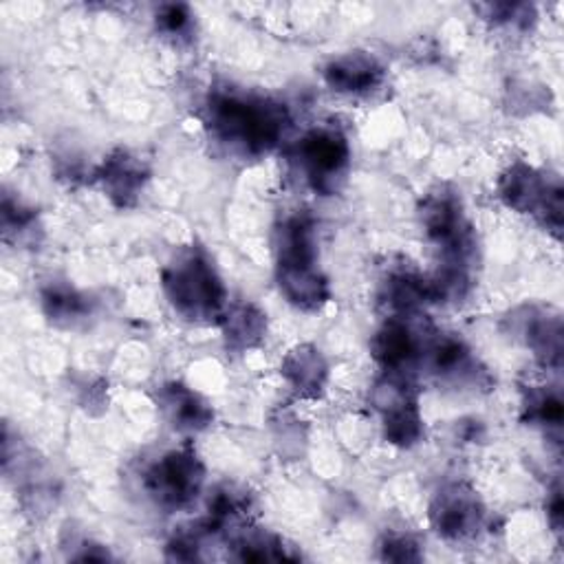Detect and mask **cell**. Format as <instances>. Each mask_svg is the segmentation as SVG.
Segmentation results:
<instances>
[{
    "instance_id": "6da1fadb",
    "label": "cell",
    "mask_w": 564,
    "mask_h": 564,
    "mask_svg": "<svg viewBox=\"0 0 564 564\" xmlns=\"http://www.w3.org/2000/svg\"><path fill=\"white\" fill-rule=\"evenodd\" d=\"M212 124L225 141L246 150L272 146L283 130V113L265 102L223 96L212 104Z\"/></svg>"
},
{
    "instance_id": "7a4b0ae2",
    "label": "cell",
    "mask_w": 564,
    "mask_h": 564,
    "mask_svg": "<svg viewBox=\"0 0 564 564\" xmlns=\"http://www.w3.org/2000/svg\"><path fill=\"white\" fill-rule=\"evenodd\" d=\"M166 289L175 306L192 317L214 315L223 304V287L214 270L199 256H190L166 274Z\"/></svg>"
},
{
    "instance_id": "3957f363",
    "label": "cell",
    "mask_w": 564,
    "mask_h": 564,
    "mask_svg": "<svg viewBox=\"0 0 564 564\" xmlns=\"http://www.w3.org/2000/svg\"><path fill=\"white\" fill-rule=\"evenodd\" d=\"M203 480L199 461L188 452H173L161 459L148 474V490L164 505H186L197 497Z\"/></svg>"
},
{
    "instance_id": "277c9868",
    "label": "cell",
    "mask_w": 564,
    "mask_h": 564,
    "mask_svg": "<svg viewBox=\"0 0 564 564\" xmlns=\"http://www.w3.org/2000/svg\"><path fill=\"white\" fill-rule=\"evenodd\" d=\"M302 161L315 179H334L349 161V146L336 130H315L302 139Z\"/></svg>"
},
{
    "instance_id": "5b68a950",
    "label": "cell",
    "mask_w": 564,
    "mask_h": 564,
    "mask_svg": "<svg viewBox=\"0 0 564 564\" xmlns=\"http://www.w3.org/2000/svg\"><path fill=\"white\" fill-rule=\"evenodd\" d=\"M433 518L439 534L446 538H465L480 525V510L469 492L463 488H450L439 497Z\"/></svg>"
},
{
    "instance_id": "8992f818",
    "label": "cell",
    "mask_w": 564,
    "mask_h": 564,
    "mask_svg": "<svg viewBox=\"0 0 564 564\" xmlns=\"http://www.w3.org/2000/svg\"><path fill=\"white\" fill-rule=\"evenodd\" d=\"M381 77V68L375 64L373 58L364 55H349L334 62L327 68V79L336 91L344 93H360L373 89Z\"/></svg>"
},
{
    "instance_id": "52a82bcc",
    "label": "cell",
    "mask_w": 564,
    "mask_h": 564,
    "mask_svg": "<svg viewBox=\"0 0 564 564\" xmlns=\"http://www.w3.org/2000/svg\"><path fill=\"white\" fill-rule=\"evenodd\" d=\"M280 287L291 302L302 309H315L327 300V283L319 278L313 265L280 267Z\"/></svg>"
},
{
    "instance_id": "ba28073f",
    "label": "cell",
    "mask_w": 564,
    "mask_h": 564,
    "mask_svg": "<svg viewBox=\"0 0 564 564\" xmlns=\"http://www.w3.org/2000/svg\"><path fill=\"white\" fill-rule=\"evenodd\" d=\"M415 351H417V344H415L413 334L404 325H399V322L388 325L375 340L377 360L390 368L404 366L415 355Z\"/></svg>"
},
{
    "instance_id": "9c48e42d",
    "label": "cell",
    "mask_w": 564,
    "mask_h": 564,
    "mask_svg": "<svg viewBox=\"0 0 564 564\" xmlns=\"http://www.w3.org/2000/svg\"><path fill=\"white\" fill-rule=\"evenodd\" d=\"M285 373L296 388L315 390L317 386H322V377H325V364H322V360L315 351L300 349L289 355V360L285 364Z\"/></svg>"
},
{
    "instance_id": "30bf717a",
    "label": "cell",
    "mask_w": 564,
    "mask_h": 564,
    "mask_svg": "<svg viewBox=\"0 0 564 564\" xmlns=\"http://www.w3.org/2000/svg\"><path fill=\"white\" fill-rule=\"evenodd\" d=\"M166 406L171 409L173 419L184 428H201L210 419V411L205 409V404H201L192 392L184 390L181 386L168 390Z\"/></svg>"
},
{
    "instance_id": "8fae6325",
    "label": "cell",
    "mask_w": 564,
    "mask_h": 564,
    "mask_svg": "<svg viewBox=\"0 0 564 564\" xmlns=\"http://www.w3.org/2000/svg\"><path fill=\"white\" fill-rule=\"evenodd\" d=\"M109 188L113 195H120V197H133L135 190L139 188L141 184V168L135 164V161L126 154H120L117 159H111L109 161V168H106V175H104Z\"/></svg>"
},
{
    "instance_id": "7c38bea8",
    "label": "cell",
    "mask_w": 564,
    "mask_h": 564,
    "mask_svg": "<svg viewBox=\"0 0 564 564\" xmlns=\"http://www.w3.org/2000/svg\"><path fill=\"white\" fill-rule=\"evenodd\" d=\"M529 417L542 422V424H557L562 417L560 399L553 394H538L529 401Z\"/></svg>"
},
{
    "instance_id": "4fadbf2b",
    "label": "cell",
    "mask_w": 564,
    "mask_h": 564,
    "mask_svg": "<svg viewBox=\"0 0 564 564\" xmlns=\"http://www.w3.org/2000/svg\"><path fill=\"white\" fill-rule=\"evenodd\" d=\"M386 557L388 560H415V557H419L417 553H415V544L411 542V538H406V536H397V538H390L388 542H386Z\"/></svg>"
},
{
    "instance_id": "5bb4252c",
    "label": "cell",
    "mask_w": 564,
    "mask_h": 564,
    "mask_svg": "<svg viewBox=\"0 0 564 564\" xmlns=\"http://www.w3.org/2000/svg\"><path fill=\"white\" fill-rule=\"evenodd\" d=\"M188 23V14L184 8H168L166 14L161 16V25H166L171 32H179Z\"/></svg>"
}]
</instances>
